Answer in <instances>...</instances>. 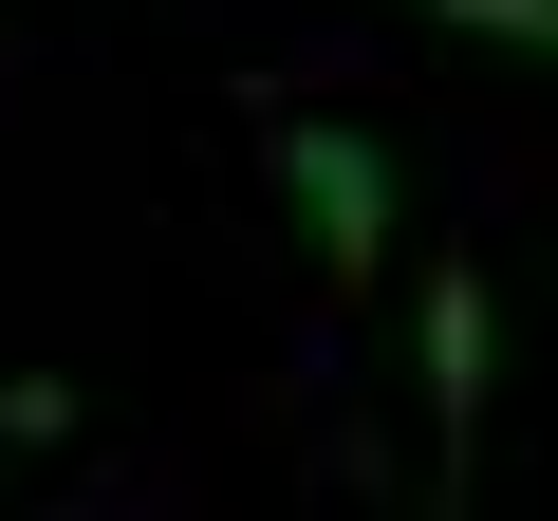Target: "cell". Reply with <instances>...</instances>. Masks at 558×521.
I'll list each match as a JSON object with an SVG mask.
<instances>
[{
	"label": "cell",
	"mask_w": 558,
	"mask_h": 521,
	"mask_svg": "<svg viewBox=\"0 0 558 521\" xmlns=\"http://www.w3.org/2000/svg\"><path fill=\"white\" fill-rule=\"evenodd\" d=\"M0 447H75V373H0Z\"/></svg>",
	"instance_id": "3957f363"
},
{
	"label": "cell",
	"mask_w": 558,
	"mask_h": 521,
	"mask_svg": "<svg viewBox=\"0 0 558 521\" xmlns=\"http://www.w3.org/2000/svg\"><path fill=\"white\" fill-rule=\"evenodd\" d=\"M428 20L484 38V57H539V75H558V0H428Z\"/></svg>",
	"instance_id": "7a4b0ae2"
},
{
	"label": "cell",
	"mask_w": 558,
	"mask_h": 521,
	"mask_svg": "<svg viewBox=\"0 0 558 521\" xmlns=\"http://www.w3.org/2000/svg\"><path fill=\"white\" fill-rule=\"evenodd\" d=\"M260 168H279V205H299V260L354 299V280H391V223H410V186H391V149L373 131H336V112H260Z\"/></svg>",
	"instance_id": "6da1fadb"
}]
</instances>
